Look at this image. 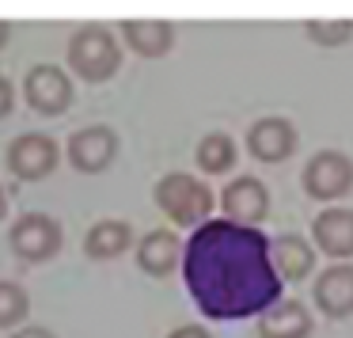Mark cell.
Segmentation results:
<instances>
[{"label":"cell","mask_w":353,"mask_h":338,"mask_svg":"<svg viewBox=\"0 0 353 338\" xmlns=\"http://www.w3.org/2000/svg\"><path fill=\"white\" fill-rule=\"evenodd\" d=\"M353 186V163L342 152H319L307 160L304 168V190L315 201H334L342 194H350Z\"/></svg>","instance_id":"obj_8"},{"label":"cell","mask_w":353,"mask_h":338,"mask_svg":"<svg viewBox=\"0 0 353 338\" xmlns=\"http://www.w3.org/2000/svg\"><path fill=\"white\" fill-rule=\"evenodd\" d=\"M270 251H274V266L285 281H304L315 266V251L304 236H289L285 232V236L270 239Z\"/></svg>","instance_id":"obj_17"},{"label":"cell","mask_w":353,"mask_h":338,"mask_svg":"<svg viewBox=\"0 0 353 338\" xmlns=\"http://www.w3.org/2000/svg\"><path fill=\"white\" fill-rule=\"evenodd\" d=\"M247 148H251V156L262 163H281L285 156H292V148H296V130H292L289 122H281V118H262V122H254L251 133H247Z\"/></svg>","instance_id":"obj_11"},{"label":"cell","mask_w":353,"mask_h":338,"mask_svg":"<svg viewBox=\"0 0 353 338\" xmlns=\"http://www.w3.org/2000/svg\"><path fill=\"white\" fill-rule=\"evenodd\" d=\"M221 206H224V213H228V221L259 224L262 217L270 213V194H266V186H262L254 175H239L236 183L224 186Z\"/></svg>","instance_id":"obj_9"},{"label":"cell","mask_w":353,"mask_h":338,"mask_svg":"<svg viewBox=\"0 0 353 338\" xmlns=\"http://www.w3.org/2000/svg\"><path fill=\"white\" fill-rule=\"evenodd\" d=\"M4 163L8 171L19 179V183H42L57 171L61 163V145H57L50 133H19V137L8 141V152H4Z\"/></svg>","instance_id":"obj_5"},{"label":"cell","mask_w":353,"mask_h":338,"mask_svg":"<svg viewBox=\"0 0 353 338\" xmlns=\"http://www.w3.org/2000/svg\"><path fill=\"white\" fill-rule=\"evenodd\" d=\"M130 247H133L130 221L107 217V221H95L92 228L84 232V255L95 262H110V259H118V255H125Z\"/></svg>","instance_id":"obj_15"},{"label":"cell","mask_w":353,"mask_h":338,"mask_svg":"<svg viewBox=\"0 0 353 338\" xmlns=\"http://www.w3.org/2000/svg\"><path fill=\"white\" fill-rule=\"evenodd\" d=\"M312 239L319 243L323 255L330 259H350L353 255V209H327L315 217L312 224Z\"/></svg>","instance_id":"obj_13"},{"label":"cell","mask_w":353,"mask_h":338,"mask_svg":"<svg viewBox=\"0 0 353 338\" xmlns=\"http://www.w3.org/2000/svg\"><path fill=\"white\" fill-rule=\"evenodd\" d=\"M152 198L160 206V213H168V221L179 224V228H198L213 213V190L205 183H198L194 175H186V171L163 175L156 183Z\"/></svg>","instance_id":"obj_3"},{"label":"cell","mask_w":353,"mask_h":338,"mask_svg":"<svg viewBox=\"0 0 353 338\" xmlns=\"http://www.w3.org/2000/svg\"><path fill=\"white\" fill-rule=\"evenodd\" d=\"M8 39H12V23H4V19H0V50L8 46Z\"/></svg>","instance_id":"obj_24"},{"label":"cell","mask_w":353,"mask_h":338,"mask_svg":"<svg viewBox=\"0 0 353 338\" xmlns=\"http://www.w3.org/2000/svg\"><path fill=\"white\" fill-rule=\"evenodd\" d=\"M8 243H12V255H16L19 262L39 266V262H50V259L61 255L65 228H61V221L50 217V213H19L8 228Z\"/></svg>","instance_id":"obj_4"},{"label":"cell","mask_w":353,"mask_h":338,"mask_svg":"<svg viewBox=\"0 0 353 338\" xmlns=\"http://www.w3.org/2000/svg\"><path fill=\"white\" fill-rule=\"evenodd\" d=\"M4 213H8V194H4V186H0V221H4Z\"/></svg>","instance_id":"obj_25"},{"label":"cell","mask_w":353,"mask_h":338,"mask_svg":"<svg viewBox=\"0 0 353 338\" xmlns=\"http://www.w3.org/2000/svg\"><path fill=\"white\" fill-rule=\"evenodd\" d=\"M179 262H183V243H179V236H175V232H168V228H152L137 243V266L145 270L148 277L175 274Z\"/></svg>","instance_id":"obj_12"},{"label":"cell","mask_w":353,"mask_h":338,"mask_svg":"<svg viewBox=\"0 0 353 338\" xmlns=\"http://www.w3.org/2000/svg\"><path fill=\"white\" fill-rule=\"evenodd\" d=\"M312 335V312L300 300H277L259 319V338H307Z\"/></svg>","instance_id":"obj_14"},{"label":"cell","mask_w":353,"mask_h":338,"mask_svg":"<svg viewBox=\"0 0 353 338\" xmlns=\"http://www.w3.org/2000/svg\"><path fill=\"white\" fill-rule=\"evenodd\" d=\"M27 315H31V292L12 277H0V330L23 327Z\"/></svg>","instance_id":"obj_19"},{"label":"cell","mask_w":353,"mask_h":338,"mask_svg":"<svg viewBox=\"0 0 353 338\" xmlns=\"http://www.w3.org/2000/svg\"><path fill=\"white\" fill-rule=\"evenodd\" d=\"M183 281L209 319H251L281 300L270 239L254 224L205 221L183 247Z\"/></svg>","instance_id":"obj_1"},{"label":"cell","mask_w":353,"mask_h":338,"mask_svg":"<svg viewBox=\"0 0 353 338\" xmlns=\"http://www.w3.org/2000/svg\"><path fill=\"white\" fill-rule=\"evenodd\" d=\"M72 77L61 69V65H50V61H42V65H31L27 69V77H23V99H27V107L34 110V115H42V118H57V115H65V110L72 107Z\"/></svg>","instance_id":"obj_6"},{"label":"cell","mask_w":353,"mask_h":338,"mask_svg":"<svg viewBox=\"0 0 353 338\" xmlns=\"http://www.w3.org/2000/svg\"><path fill=\"white\" fill-rule=\"evenodd\" d=\"M312 297H315V304H319V312L330 315V319L353 315V266L338 262V266L323 270Z\"/></svg>","instance_id":"obj_10"},{"label":"cell","mask_w":353,"mask_h":338,"mask_svg":"<svg viewBox=\"0 0 353 338\" xmlns=\"http://www.w3.org/2000/svg\"><path fill=\"white\" fill-rule=\"evenodd\" d=\"M194 156H198V168L205 175H224V171L236 168V141L228 133H205Z\"/></svg>","instance_id":"obj_18"},{"label":"cell","mask_w":353,"mask_h":338,"mask_svg":"<svg viewBox=\"0 0 353 338\" xmlns=\"http://www.w3.org/2000/svg\"><path fill=\"white\" fill-rule=\"evenodd\" d=\"M118 31L130 42L133 54H141V57H163L175 46V27L163 23V19H125Z\"/></svg>","instance_id":"obj_16"},{"label":"cell","mask_w":353,"mask_h":338,"mask_svg":"<svg viewBox=\"0 0 353 338\" xmlns=\"http://www.w3.org/2000/svg\"><path fill=\"white\" fill-rule=\"evenodd\" d=\"M168 338H213V335H209L205 327H198V323H183V327H175Z\"/></svg>","instance_id":"obj_23"},{"label":"cell","mask_w":353,"mask_h":338,"mask_svg":"<svg viewBox=\"0 0 353 338\" xmlns=\"http://www.w3.org/2000/svg\"><path fill=\"white\" fill-rule=\"evenodd\" d=\"M8 338H57L50 327H39V323H27V327H16Z\"/></svg>","instance_id":"obj_22"},{"label":"cell","mask_w":353,"mask_h":338,"mask_svg":"<svg viewBox=\"0 0 353 338\" xmlns=\"http://www.w3.org/2000/svg\"><path fill=\"white\" fill-rule=\"evenodd\" d=\"M304 31H307V39L319 42V46H342V42L353 39V23H350V19H330V23L307 19Z\"/></svg>","instance_id":"obj_20"},{"label":"cell","mask_w":353,"mask_h":338,"mask_svg":"<svg viewBox=\"0 0 353 338\" xmlns=\"http://www.w3.org/2000/svg\"><path fill=\"white\" fill-rule=\"evenodd\" d=\"M65 61L88 84H107L118 69H122V46H118L114 31L99 23L77 27L69 39V50H65Z\"/></svg>","instance_id":"obj_2"},{"label":"cell","mask_w":353,"mask_h":338,"mask_svg":"<svg viewBox=\"0 0 353 338\" xmlns=\"http://www.w3.org/2000/svg\"><path fill=\"white\" fill-rule=\"evenodd\" d=\"M118 148V133L110 126H84V130H72L69 141H65V160L72 163V171L80 175H99L114 163Z\"/></svg>","instance_id":"obj_7"},{"label":"cell","mask_w":353,"mask_h":338,"mask_svg":"<svg viewBox=\"0 0 353 338\" xmlns=\"http://www.w3.org/2000/svg\"><path fill=\"white\" fill-rule=\"evenodd\" d=\"M12 107H16V88H12V80L0 72V118H8Z\"/></svg>","instance_id":"obj_21"}]
</instances>
